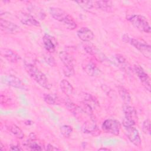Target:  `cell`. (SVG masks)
<instances>
[{"label": "cell", "instance_id": "1", "mask_svg": "<svg viewBox=\"0 0 151 151\" xmlns=\"http://www.w3.org/2000/svg\"><path fill=\"white\" fill-rule=\"evenodd\" d=\"M50 13L55 20L63 23L68 29L73 30L77 27V24L74 18L63 9L58 7H50Z\"/></svg>", "mask_w": 151, "mask_h": 151}, {"label": "cell", "instance_id": "2", "mask_svg": "<svg viewBox=\"0 0 151 151\" xmlns=\"http://www.w3.org/2000/svg\"><path fill=\"white\" fill-rule=\"evenodd\" d=\"M24 68L29 77L40 86L47 90H50L51 88V84L45 75L34 65L31 63H25Z\"/></svg>", "mask_w": 151, "mask_h": 151}, {"label": "cell", "instance_id": "3", "mask_svg": "<svg viewBox=\"0 0 151 151\" xmlns=\"http://www.w3.org/2000/svg\"><path fill=\"white\" fill-rule=\"evenodd\" d=\"M127 19L138 30L145 33H150L151 28L146 18L139 14L130 15L127 17Z\"/></svg>", "mask_w": 151, "mask_h": 151}, {"label": "cell", "instance_id": "4", "mask_svg": "<svg viewBox=\"0 0 151 151\" xmlns=\"http://www.w3.org/2000/svg\"><path fill=\"white\" fill-rule=\"evenodd\" d=\"M59 58L63 63V73L65 76L70 77L74 74L73 59L70 54L65 51H60L58 54Z\"/></svg>", "mask_w": 151, "mask_h": 151}, {"label": "cell", "instance_id": "5", "mask_svg": "<svg viewBox=\"0 0 151 151\" xmlns=\"http://www.w3.org/2000/svg\"><path fill=\"white\" fill-rule=\"evenodd\" d=\"M101 128L105 133L119 135L121 129V124L116 119H108L103 122Z\"/></svg>", "mask_w": 151, "mask_h": 151}, {"label": "cell", "instance_id": "6", "mask_svg": "<svg viewBox=\"0 0 151 151\" xmlns=\"http://www.w3.org/2000/svg\"><path fill=\"white\" fill-rule=\"evenodd\" d=\"M129 43L138 50L146 58H151V47L145 42L136 38H130Z\"/></svg>", "mask_w": 151, "mask_h": 151}, {"label": "cell", "instance_id": "7", "mask_svg": "<svg viewBox=\"0 0 151 151\" xmlns=\"http://www.w3.org/2000/svg\"><path fill=\"white\" fill-rule=\"evenodd\" d=\"M134 70L142 83L143 86L149 91H150V78L148 74L145 71L143 68L139 65L136 64L134 66Z\"/></svg>", "mask_w": 151, "mask_h": 151}, {"label": "cell", "instance_id": "8", "mask_svg": "<svg viewBox=\"0 0 151 151\" xmlns=\"http://www.w3.org/2000/svg\"><path fill=\"white\" fill-rule=\"evenodd\" d=\"M125 133L127 137L134 146L140 147L141 145V139L137 129L134 126L124 127Z\"/></svg>", "mask_w": 151, "mask_h": 151}, {"label": "cell", "instance_id": "9", "mask_svg": "<svg viewBox=\"0 0 151 151\" xmlns=\"http://www.w3.org/2000/svg\"><path fill=\"white\" fill-rule=\"evenodd\" d=\"M82 68L88 76L91 77L98 76L100 73L96 64L90 59H86L83 61Z\"/></svg>", "mask_w": 151, "mask_h": 151}, {"label": "cell", "instance_id": "10", "mask_svg": "<svg viewBox=\"0 0 151 151\" xmlns=\"http://www.w3.org/2000/svg\"><path fill=\"white\" fill-rule=\"evenodd\" d=\"M17 17L19 21L24 25L32 27L40 26V22L30 14L25 12H19L17 15Z\"/></svg>", "mask_w": 151, "mask_h": 151}, {"label": "cell", "instance_id": "11", "mask_svg": "<svg viewBox=\"0 0 151 151\" xmlns=\"http://www.w3.org/2000/svg\"><path fill=\"white\" fill-rule=\"evenodd\" d=\"M0 28L2 31L7 34L17 33L20 29L17 24L3 18L0 19Z\"/></svg>", "mask_w": 151, "mask_h": 151}, {"label": "cell", "instance_id": "12", "mask_svg": "<svg viewBox=\"0 0 151 151\" xmlns=\"http://www.w3.org/2000/svg\"><path fill=\"white\" fill-rule=\"evenodd\" d=\"M4 83L8 84L9 86H12L13 87L21 89V90H26L27 87L22 83V81L17 77L14 75H8L4 77Z\"/></svg>", "mask_w": 151, "mask_h": 151}, {"label": "cell", "instance_id": "13", "mask_svg": "<svg viewBox=\"0 0 151 151\" xmlns=\"http://www.w3.org/2000/svg\"><path fill=\"white\" fill-rule=\"evenodd\" d=\"M77 35L81 40L84 42H90L94 38L93 31L87 27L80 28L77 32Z\"/></svg>", "mask_w": 151, "mask_h": 151}, {"label": "cell", "instance_id": "14", "mask_svg": "<svg viewBox=\"0 0 151 151\" xmlns=\"http://www.w3.org/2000/svg\"><path fill=\"white\" fill-rule=\"evenodd\" d=\"M1 55L11 63H17L21 60V57L18 54L9 48L1 49Z\"/></svg>", "mask_w": 151, "mask_h": 151}, {"label": "cell", "instance_id": "15", "mask_svg": "<svg viewBox=\"0 0 151 151\" xmlns=\"http://www.w3.org/2000/svg\"><path fill=\"white\" fill-rule=\"evenodd\" d=\"M82 131L84 133L90 134L93 136H98L100 134V129L93 122L85 123L82 126Z\"/></svg>", "mask_w": 151, "mask_h": 151}, {"label": "cell", "instance_id": "16", "mask_svg": "<svg viewBox=\"0 0 151 151\" xmlns=\"http://www.w3.org/2000/svg\"><path fill=\"white\" fill-rule=\"evenodd\" d=\"M43 44L45 49L49 52H53L55 50V44L54 43L53 37L49 34H44L43 38Z\"/></svg>", "mask_w": 151, "mask_h": 151}, {"label": "cell", "instance_id": "17", "mask_svg": "<svg viewBox=\"0 0 151 151\" xmlns=\"http://www.w3.org/2000/svg\"><path fill=\"white\" fill-rule=\"evenodd\" d=\"M28 10L29 12V14L32 15L36 19L38 18L41 20L44 19L46 17L45 13L44 10L35 5H30L28 7Z\"/></svg>", "mask_w": 151, "mask_h": 151}, {"label": "cell", "instance_id": "18", "mask_svg": "<svg viewBox=\"0 0 151 151\" xmlns=\"http://www.w3.org/2000/svg\"><path fill=\"white\" fill-rule=\"evenodd\" d=\"M123 111L124 112L125 117L136 122V120H137V111L133 107L129 104H124L123 106Z\"/></svg>", "mask_w": 151, "mask_h": 151}, {"label": "cell", "instance_id": "19", "mask_svg": "<svg viewBox=\"0 0 151 151\" xmlns=\"http://www.w3.org/2000/svg\"><path fill=\"white\" fill-rule=\"evenodd\" d=\"M94 6L101 11L110 12L112 9L113 4L110 1H94Z\"/></svg>", "mask_w": 151, "mask_h": 151}, {"label": "cell", "instance_id": "20", "mask_svg": "<svg viewBox=\"0 0 151 151\" xmlns=\"http://www.w3.org/2000/svg\"><path fill=\"white\" fill-rule=\"evenodd\" d=\"M60 88L62 92L67 96L71 95L74 91V88L71 84L65 79H63L60 82Z\"/></svg>", "mask_w": 151, "mask_h": 151}, {"label": "cell", "instance_id": "21", "mask_svg": "<svg viewBox=\"0 0 151 151\" xmlns=\"http://www.w3.org/2000/svg\"><path fill=\"white\" fill-rule=\"evenodd\" d=\"M119 95L123 100L124 104H129L130 101H131V96L130 95L129 92L127 89H126L124 87L120 86L119 87Z\"/></svg>", "mask_w": 151, "mask_h": 151}, {"label": "cell", "instance_id": "22", "mask_svg": "<svg viewBox=\"0 0 151 151\" xmlns=\"http://www.w3.org/2000/svg\"><path fill=\"white\" fill-rule=\"evenodd\" d=\"M116 60L118 61L119 65L122 68V69L124 71H129L130 70V66L127 61L126 60V58L120 54H116Z\"/></svg>", "mask_w": 151, "mask_h": 151}, {"label": "cell", "instance_id": "23", "mask_svg": "<svg viewBox=\"0 0 151 151\" xmlns=\"http://www.w3.org/2000/svg\"><path fill=\"white\" fill-rule=\"evenodd\" d=\"M11 133L19 139H22L24 137V134L22 130L17 125L12 124L10 127Z\"/></svg>", "mask_w": 151, "mask_h": 151}, {"label": "cell", "instance_id": "24", "mask_svg": "<svg viewBox=\"0 0 151 151\" xmlns=\"http://www.w3.org/2000/svg\"><path fill=\"white\" fill-rule=\"evenodd\" d=\"M76 3L78 4L80 6L86 11L91 9L94 6V1H76Z\"/></svg>", "mask_w": 151, "mask_h": 151}, {"label": "cell", "instance_id": "25", "mask_svg": "<svg viewBox=\"0 0 151 151\" xmlns=\"http://www.w3.org/2000/svg\"><path fill=\"white\" fill-rule=\"evenodd\" d=\"M73 132V127L69 125H63L60 127V132L61 134L65 138L69 137Z\"/></svg>", "mask_w": 151, "mask_h": 151}, {"label": "cell", "instance_id": "26", "mask_svg": "<svg viewBox=\"0 0 151 151\" xmlns=\"http://www.w3.org/2000/svg\"><path fill=\"white\" fill-rule=\"evenodd\" d=\"M27 146L32 150H41L42 148L41 146L35 142V140H29L27 142Z\"/></svg>", "mask_w": 151, "mask_h": 151}, {"label": "cell", "instance_id": "27", "mask_svg": "<svg viewBox=\"0 0 151 151\" xmlns=\"http://www.w3.org/2000/svg\"><path fill=\"white\" fill-rule=\"evenodd\" d=\"M65 105L67 109L72 112L73 114H76L77 113V111L79 109L78 106H77L74 103L70 100H66L65 101Z\"/></svg>", "mask_w": 151, "mask_h": 151}, {"label": "cell", "instance_id": "28", "mask_svg": "<svg viewBox=\"0 0 151 151\" xmlns=\"http://www.w3.org/2000/svg\"><path fill=\"white\" fill-rule=\"evenodd\" d=\"M44 100L50 105H54L56 104L55 98L50 94H44L43 95Z\"/></svg>", "mask_w": 151, "mask_h": 151}, {"label": "cell", "instance_id": "29", "mask_svg": "<svg viewBox=\"0 0 151 151\" xmlns=\"http://www.w3.org/2000/svg\"><path fill=\"white\" fill-rule=\"evenodd\" d=\"M142 130L145 134H150V121L149 119L145 120L142 124Z\"/></svg>", "mask_w": 151, "mask_h": 151}, {"label": "cell", "instance_id": "30", "mask_svg": "<svg viewBox=\"0 0 151 151\" xmlns=\"http://www.w3.org/2000/svg\"><path fill=\"white\" fill-rule=\"evenodd\" d=\"M122 123L124 127H128L130 126H134L136 124V122L124 117L122 120Z\"/></svg>", "mask_w": 151, "mask_h": 151}, {"label": "cell", "instance_id": "31", "mask_svg": "<svg viewBox=\"0 0 151 151\" xmlns=\"http://www.w3.org/2000/svg\"><path fill=\"white\" fill-rule=\"evenodd\" d=\"M84 50L85 51L89 54L94 55L96 54H97V50L95 48V47L90 45H87L84 47Z\"/></svg>", "mask_w": 151, "mask_h": 151}, {"label": "cell", "instance_id": "32", "mask_svg": "<svg viewBox=\"0 0 151 151\" xmlns=\"http://www.w3.org/2000/svg\"><path fill=\"white\" fill-rule=\"evenodd\" d=\"M44 60L51 67H54L56 65V63L54 58L52 57V56L50 55H46L44 57Z\"/></svg>", "mask_w": 151, "mask_h": 151}, {"label": "cell", "instance_id": "33", "mask_svg": "<svg viewBox=\"0 0 151 151\" xmlns=\"http://www.w3.org/2000/svg\"><path fill=\"white\" fill-rule=\"evenodd\" d=\"M11 150H22V149L19 146L18 143H12L10 145Z\"/></svg>", "mask_w": 151, "mask_h": 151}, {"label": "cell", "instance_id": "34", "mask_svg": "<svg viewBox=\"0 0 151 151\" xmlns=\"http://www.w3.org/2000/svg\"><path fill=\"white\" fill-rule=\"evenodd\" d=\"M45 150H60V148H58L57 147L54 146L53 145L48 143L47 145V146H45Z\"/></svg>", "mask_w": 151, "mask_h": 151}, {"label": "cell", "instance_id": "35", "mask_svg": "<svg viewBox=\"0 0 151 151\" xmlns=\"http://www.w3.org/2000/svg\"><path fill=\"white\" fill-rule=\"evenodd\" d=\"M130 38L127 34H124L122 36V40L125 42H129Z\"/></svg>", "mask_w": 151, "mask_h": 151}, {"label": "cell", "instance_id": "36", "mask_svg": "<svg viewBox=\"0 0 151 151\" xmlns=\"http://www.w3.org/2000/svg\"><path fill=\"white\" fill-rule=\"evenodd\" d=\"M99 150H109V149H107V148H103V147H102V148H100Z\"/></svg>", "mask_w": 151, "mask_h": 151}, {"label": "cell", "instance_id": "37", "mask_svg": "<svg viewBox=\"0 0 151 151\" xmlns=\"http://www.w3.org/2000/svg\"><path fill=\"white\" fill-rule=\"evenodd\" d=\"M3 147H4V145H3L2 143V142H1V150H4Z\"/></svg>", "mask_w": 151, "mask_h": 151}]
</instances>
